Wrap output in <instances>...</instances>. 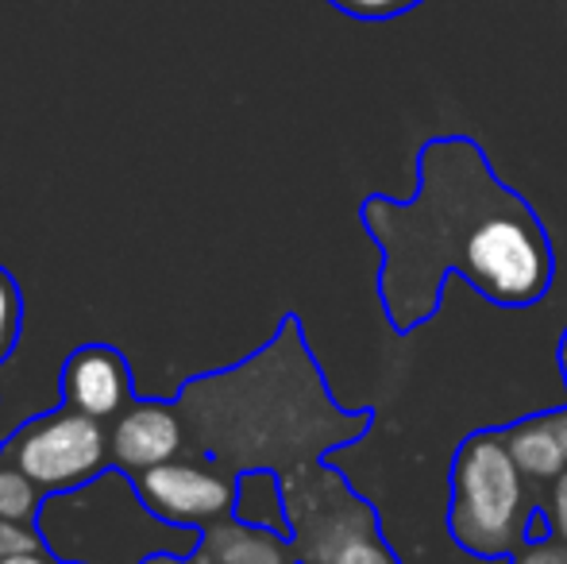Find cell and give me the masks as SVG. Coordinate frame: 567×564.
I'll return each instance as SVG.
<instances>
[{"instance_id":"obj_1","label":"cell","mask_w":567,"mask_h":564,"mask_svg":"<svg viewBox=\"0 0 567 564\" xmlns=\"http://www.w3.org/2000/svg\"><path fill=\"white\" fill-rule=\"evenodd\" d=\"M417 197H367L363 225L382 248L379 294L398 332L436 314L449 275L486 301L522 309L553 286V240L517 189L491 171L467 136L429 140L417 158Z\"/></svg>"},{"instance_id":"obj_2","label":"cell","mask_w":567,"mask_h":564,"mask_svg":"<svg viewBox=\"0 0 567 564\" xmlns=\"http://www.w3.org/2000/svg\"><path fill=\"white\" fill-rule=\"evenodd\" d=\"M178 414L202 457L236 475L247 468L290 475L367 429V410L343 414L329 399L293 317L244 368L194 379L182 391Z\"/></svg>"},{"instance_id":"obj_3","label":"cell","mask_w":567,"mask_h":564,"mask_svg":"<svg viewBox=\"0 0 567 564\" xmlns=\"http://www.w3.org/2000/svg\"><path fill=\"white\" fill-rule=\"evenodd\" d=\"M525 472L506 449L502 429H478L452 460L449 530L460 550L483 561H506L529 542L533 526Z\"/></svg>"},{"instance_id":"obj_4","label":"cell","mask_w":567,"mask_h":564,"mask_svg":"<svg viewBox=\"0 0 567 564\" xmlns=\"http://www.w3.org/2000/svg\"><path fill=\"white\" fill-rule=\"evenodd\" d=\"M0 457L20 468L39 491L66 495V491H78L105 475L109 460H113V441H109L101 418H90L74 407H59L16 429Z\"/></svg>"},{"instance_id":"obj_5","label":"cell","mask_w":567,"mask_h":564,"mask_svg":"<svg viewBox=\"0 0 567 564\" xmlns=\"http://www.w3.org/2000/svg\"><path fill=\"white\" fill-rule=\"evenodd\" d=\"M132 483L143 506L174 526L205 530L220 519H231L236 511V472L220 468L217 460L197 464V460L174 457L166 464L132 475Z\"/></svg>"},{"instance_id":"obj_6","label":"cell","mask_w":567,"mask_h":564,"mask_svg":"<svg viewBox=\"0 0 567 564\" xmlns=\"http://www.w3.org/2000/svg\"><path fill=\"white\" fill-rule=\"evenodd\" d=\"M113 441V460L120 472L140 475L147 468H158L166 460L182 457L186 449V422L178 414V402H132L124 414L116 418V425L109 429Z\"/></svg>"},{"instance_id":"obj_7","label":"cell","mask_w":567,"mask_h":564,"mask_svg":"<svg viewBox=\"0 0 567 564\" xmlns=\"http://www.w3.org/2000/svg\"><path fill=\"white\" fill-rule=\"evenodd\" d=\"M62 399L82 414L116 422L132 407V371H127L124 356L109 345L78 348L62 368Z\"/></svg>"},{"instance_id":"obj_8","label":"cell","mask_w":567,"mask_h":564,"mask_svg":"<svg viewBox=\"0 0 567 564\" xmlns=\"http://www.w3.org/2000/svg\"><path fill=\"white\" fill-rule=\"evenodd\" d=\"M197 564H293V545L286 534L247 526L239 519H220L202 530L194 550Z\"/></svg>"},{"instance_id":"obj_9","label":"cell","mask_w":567,"mask_h":564,"mask_svg":"<svg viewBox=\"0 0 567 564\" xmlns=\"http://www.w3.org/2000/svg\"><path fill=\"white\" fill-rule=\"evenodd\" d=\"M502 433H506V449H509V457L517 460V468L525 472V480L553 483L556 475L567 472V449L560 437H556L548 414L517 422V425L502 429Z\"/></svg>"},{"instance_id":"obj_10","label":"cell","mask_w":567,"mask_h":564,"mask_svg":"<svg viewBox=\"0 0 567 564\" xmlns=\"http://www.w3.org/2000/svg\"><path fill=\"white\" fill-rule=\"evenodd\" d=\"M231 519L290 537L282 475H278L275 468H247V472H239L236 475V511H231Z\"/></svg>"},{"instance_id":"obj_11","label":"cell","mask_w":567,"mask_h":564,"mask_svg":"<svg viewBox=\"0 0 567 564\" xmlns=\"http://www.w3.org/2000/svg\"><path fill=\"white\" fill-rule=\"evenodd\" d=\"M39 511H43V491H39L20 468L0 457V519L31 522V526H35Z\"/></svg>"},{"instance_id":"obj_12","label":"cell","mask_w":567,"mask_h":564,"mask_svg":"<svg viewBox=\"0 0 567 564\" xmlns=\"http://www.w3.org/2000/svg\"><path fill=\"white\" fill-rule=\"evenodd\" d=\"M20 325H23V298L20 286L12 275L0 267V363L16 352V340H20Z\"/></svg>"},{"instance_id":"obj_13","label":"cell","mask_w":567,"mask_h":564,"mask_svg":"<svg viewBox=\"0 0 567 564\" xmlns=\"http://www.w3.org/2000/svg\"><path fill=\"white\" fill-rule=\"evenodd\" d=\"M329 564H402V561L394 557V550L386 545V537H382L379 530H371V534L351 537V542L343 545Z\"/></svg>"},{"instance_id":"obj_14","label":"cell","mask_w":567,"mask_h":564,"mask_svg":"<svg viewBox=\"0 0 567 564\" xmlns=\"http://www.w3.org/2000/svg\"><path fill=\"white\" fill-rule=\"evenodd\" d=\"M329 4L340 8L343 16H355V20H394L425 0H329Z\"/></svg>"},{"instance_id":"obj_15","label":"cell","mask_w":567,"mask_h":564,"mask_svg":"<svg viewBox=\"0 0 567 564\" xmlns=\"http://www.w3.org/2000/svg\"><path fill=\"white\" fill-rule=\"evenodd\" d=\"M31 550H47L39 526H31V522L0 519V561L12 557V553H31Z\"/></svg>"},{"instance_id":"obj_16","label":"cell","mask_w":567,"mask_h":564,"mask_svg":"<svg viewBox=\"0 0 567 564\" xmlns=\"http://www.w3.org/2000/svg\"><path fill=\"white\" fill-rule=\"evenodd\" d=\"M509 564H567V545H560V537H545V542L522 545V550L509 557Z\"/></svg>"},{"instance_id":"obj_17","label":"cell","mask_w":567,"mask_h":564,"mask_svg":"<svg viewBox=\"0 0 567 564\" xmlns=\"http://www.w3.org/2000/svg\"><path fill=\"white\" fill-rule=\"evenodd\" d=\"M545 519L553 526V537H567V472H560L548 488V506H545Z\"/></svg>"},{"instance_id":"obj_18","label":"cell","mask_w":567,"mask_h":564,"mask_svg":"<svg viewBox=\"0 0 567 564\" xmlns=\"http://www.w3.org/2000/svg\"><path fill=\"white\" fill-rule=\"evenodd\" d=\"M0 564H59V557H47L43 550H31V553H12V557H4Z\"/></svg>"},{"instance_id":"obj_19","label":"cell","mask_w":567,"mask_h":564,"mask_svg":"<svg viewBox=\"0 0 567 564\" xmlns=\"http://www.w3.org/2000/svg\"><path fill=\"white\" fill-rule=\"evenodd\" d=\"M140 564H197L194 553H151Z\"/></svg>"},{"instance_id":"obj_20","label":"cell","mask_w":567,"mask_h":564,"mask_svg":"<svg viewBox=\"0 0 567 564\" xmlns=\"http://www.w3.org/2000/svg\"><path fill=\"white\" fill-rule=\"evenodd\" d=\"M548 422H553L556 437H560L564 449H567V407H560V410H548Z\"/></svg>"},{"instance_id":"obj_21","label":"cell","mask_w":567,"mask_h":564,"mask_svg":"<svg viewBox=\"0 0 567 564\" xmlns=\"http://www.w3.org/2000/svg\"><path fill=\"white\" fill-rule=\"evenodd\" d=\"M560 368H564V379H567V337H564V345H560Z\"/></svg>"},{"instance_id":"obj_22","label":"cell","mask_w":567,"mask_h":564,"mask_svg":"<svg viewBox=\"0 0 567 564\" xmlns=\"http://www.w3.org/2000/svg\"><path fill=\"white\" fill-rule=\"evenodd\" d=\"M59 564H78V561H59Z\"/></svg>"}]
</instances>
